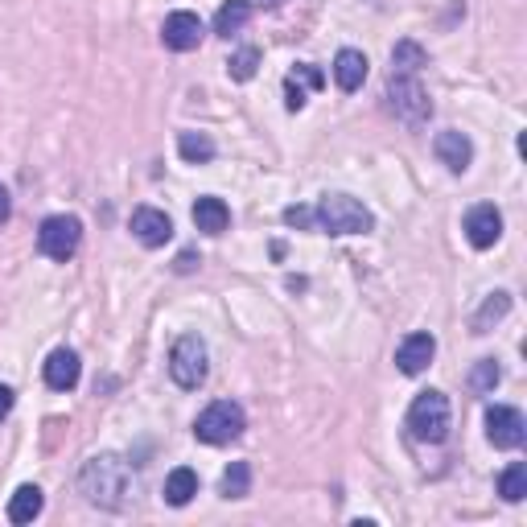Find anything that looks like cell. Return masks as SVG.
<instances>
[{
    "instance_id": "obj_1",
    "label": "cell",
    "mask_w": 527,
    "mask_h": 527,
    "mask_svg": "<svg viewBox=\"0 0 527 527\" xmlns=\"http://www.w3.org/2000/svg\"><path fill=\"white\" fill-rule=\"evenodd\" d=\"M79 490L87 495V503H95L103 511H120L132 499V466L120 453H95L79 470Z\"/></svg>"
},
{
    "instance_id": "obj_2",
    "label": "cell",
    "mask_w": 527,
    "mask_h": 527,
    "mask_svg": "<svg viewBox=\"0 0 527 527\" xmlns=\"http://www.w3.org/2000/svg\"><path fill=\"white\" fill-rule=\"evenodd\" d=\"M313 227L326 235H367L375 227L371 210L350 198V194H326L318 206H313Z\"/></svg>"
},
{
    "instance_id": "obj_3",
    "label": "cell",
    "mask_w": 527,
    "mask_h": 527,
    "mask_svg": "<svg viewBox=\"0 0 527 527\" xmlns=\"http://www.w3.org/2000/svg\"><path fill=\"white\" fill-rule=\"evenodd\" d=\"M449 400L441 396V392H420L416 400H412V408H408V433L416 437V441H429V445H441L445 437H449Z\"/></svg>"
},
{
    "instance_id": "obj_4",
    "label": "cell",
    "mask_w": 527,
    "mask_h": 527,
    "mask_svg": "<svg viewBox=\"0 0 527 527\" xmlns=\"http://www.w3.org/2000/svg\"><path fill=\"white\" fill-rule=\"evenodd\" d=\"M243 429H248V416L235 400H215L194 420V437L206 445H231L243 437Z\"/></svg>"
},
{
    "instance_id": "obj_5",
    "label": "cell",
    "mask_w": 527,
    "mask_h": 527,
    "mask_svg": "<svg viewBox=\"0 0 527 527\" xmlns=\"http://www.w3.org/2000/svg\"><path fill=\"white\" fill-rule=\"evenodd\" d=\"M169 375L186 392H194V388H202V383H206L210 355H206V342L198 334H182L178 342H173V350H169Z\"/></svg>"
},
{
    "instance_id": "obj_6",
    "label": "cell",
    "mask_w": 527,
    "mask_h": 527,
    "mask_svg": "<svg viewBox=\"0 0 527 527\" xmlns=\"http://www.w3.org/2000/svg\"><path fill=\"white\" fill-rule=\"evenodd\" d=\"M388 108L396 112V120H404L408 128L429 124L433 116V99L420 87V75H392L388 79Z\"/></svg>"
},
{
    "instance_id": "obj_7",
    "label": "cell",
    "mask_w": 527,
    "mask_h": 527,
    "mask_svg": "<svg viewBox=\"0 0 527 527\" xmlns=\"http://www.w3.org/2000/svg\"><path fill=\"white\" fill-rule=\"evenodd\" d=\"M79 243H83V223L75 215H50L42 227H38V248L46 260H58L66 264L70 256L79 252Z\"/></svg>"
},
{
    "instance_id": "obj_8",
    "label": "cell",
    "mask_w": 527,
    "mask_h": 527,
    "mask_svg": "<svg viewBox=\"0 0 527 527\" xmlns=\"http://www.w3.org/2000/svg\"><path fill=\"white\" fill-rule=\"evenodd\" d=\"M486 437H490V445H495V449H519L523 437H527L523 412L519 408H507V404L486 408Z\"/></svg>"
},
{
    "instance_id": "obj_9",
    "label": "cell",
    "mask_w": 527,
    "mask_h": 527,
    "mask_svg": "<svg viewBox=\"0 0 527 527\" xmlns=\"http://www.w3.org/2000/svg\"><path fill=\"white\" fill-rule=\"evenodd\" d=\"M202 33H206L202 17H198V13H186V9H178V13H169V17H165V25H161V42H165L169 50L186 54V50H198Z\"/></svg>"
},
{
    "instance_id": "obj_10",
    "label": "cell",
    "mask_w": 527,
    "mask_h": 527,
    "mask_svg": "<svg viewBox=\"0 0 527 527\" xmlns=\"http://www.w3.org/2000/svg\"><path fill=\"white\" fill-rule=\"evenodd\" d=\"M499 235H503V215H499L495 202H482V206H474L470 215H466V239H470V248H478V252L495 248Z\"/></svg>"
},
{
    "instance_id": "obj_11",
    "label": "cell",
    "mask_w": 527,
    "mask_h": 527,
    "mask_svg": "<svg viewBox=\"0 0 527 527\" xmlns=\"http://www.w3.org/2000/svg\"><path fill=\"white\" fill-rule=\"evenodd\" d=\"M433 153H437V161H441L449 173H466V169H470V161H474V145H470V136H466V132H458V128L437 132Z\"/></svg>"
},
{
    "instance_id": "obj_12",
    "label": "cell",
    "mask_w": 527,
    "mask_h": 527,
    "mask_svg": "<svg viewBox=\"0 0 527 527\" xmlns=\"http://www.w3.org/2000/svg\"><path fill=\"white\" fill-rule=\"evenodd\" d=\"M132 235L145 243V248H165L169 235H173V223L157 206H136L132 210Z\"/></svg>"
},
{
    "instance_id": "obj_13",
    "label": "cell",
    "mask_w": 527,
    "mask_h": 527,
    "mask_svg": "<svg viewBox=\"0 0 527 527\" xmlns=\"http://www.w3.org/2000/svg\"><path fill=\"white\" fill-rule=\"evenodd\" d=\"M42 375H46V388L50 392H70L79 383V375H83V363H79V355L70 346H58L54 355L46 359V371Z\"/></svg>"
},
{
    "instance_id": "obj_14",
    "label": "cell",
    "mask_w": 527,
    "mask_h": 527,
    "mask_svg": "<svg viewBox=\"0 0 527 527\" xmlns=\"http://www.w3.org/2000/svg\"><path fill=\"white\" fill-rule=\"evenodd\" d=\"M433 355H437V338L433 334H408L404 342H400V350H396V367L404 371V375H420L429 363H433Z\"/></svg>"
},
{
    "instance_id": "obj_15",
    "label": "cell",
    "mask_w": 527,
    "mask_h": 527,
    "mask_svg": "<svg viewBox=\"0 0 527 527\" xmlns=\"http://www.w3.org/2000/svg\"><path fill=\"white\" fill-rule=\"evenodd\" d=\"M334 83L346 95L359 91L367 83V54L363 50H338V58H334Z\"/></svg>"
},
{
    "instance_id": "obj_16",
    "label": "cell",
    "mask_w": 527,
    "mask_h": 527,
    "mask_svg": "<svg viewBox=\"0 0 527 527\" xmlns=\"http://www.w3.org/2000/svg\"><path fill=\"white\" fill-rule=\"evenodd\" d=\"M194 227L202 235H223L231 227V210L223 198H198L194 202Z\"/></svg>"
},
{
    "instance_id": "obj_17",
    "label": "cell",
    "mask_w": 527,
    "mask_h": 527,
    "mask_svg": "<svg viewBox=\"0 0 527 527\" xmlns=\"http://www.w3.org/2000/svg\"><path fill=\"white\" fill-rule=\"evenodd\" d=\"M42 507H46V499L38 486H17L9 499V523H33L42 515Z\"/></svg>"
},
{
    "instance_id": "obj_18",
    "label": "cell",
    "mask_w": 527,
    "mask_h": 527,
    "mask_svg": "<svg viewBox=\"0 0 527 527\" xmlns=\"http://www.w3.org/2000/svg\"><path fill=\"white\" fill-rule=\"evenodd\" d=\"M194 495H198V474L190 466L169 470V478H165V503L169 507H186Z\"/></svg>"
},
{
    "instance_id": "obj_19",
    "label": "cell",
    "mask_w": 527,
    "mask_h": 527,
    "mask_svg": "<svg viewBox=\"0 0 527 527\" xmlns=\"http://www.w3.org/2000/svg\"><path fill=\"white\" fill-rule=\"evenodd\" d=\"M248 17H252V0H227V5L215 13V33L219 38H231V33H239L248 25Z\"/></svg>"
},
{
    "instance_id": "obj_20",
    "label": "cell",
    "mask_w": 527,
    "mask_h": 527,
    "mask_svg": "<svg viewBox=\"0 0 527 527\" xmlns=\"http://www.w3.org/2000/svg\"><path fill=\"white\" fill-rule=\"evenodd\" d=\"M178 157L190 161V165H206L210 157H215V140H210L206 132H182L178 136Z\"/></svg>"
},
{
    "instance_id": "obj_21",
    "label": "cell",
    "mask_w": 527,
    "mask_h": 527,
    "mask_svg": "<svg viewBox=\"0 0 527 527\" xmlns=\"http://www.w3.org/2000/svg\"><path fill=\"white\" fill-rule=\"evenodd\" d=\"M507 309H511V297L507 293H490L482 301V309L474 313V334H490V326L507 318Z\"/></svg>"
},
{
    "instance_id": "obj_22",
    "label": "cell",
    "mask_w": 527,
    "mask_h": 527,
    "mask_svg": "<svg viewBox=\"0 0 527 527\" xmlns=\"http://www.w3.org/2000/svg\"><path fill=\"white\" fill-rule=\"evenodd\" d=\"M420 66H429V54L416 42H400L392 50V75H420Z\"/></svg>"
},
{
    "instance_id": "obj_23",
    "label": "cell",
    "mask_w": 527,
    "mask_h": 527,
    "mask_svg": "<svg viewBox=\"0 0 527 527\" xmlns=\"http://www.w3.org/2000/svg\"><path fill=\"white\" fill-rule=\"evenodd\" d=\"M219 490H223V499H243V495L252 490V466H248V462H231V466L223 470Z\"/></svg>"
},
{
    "instance_id": "obj_24",
    "label": "cell",
    "mask_w": 527,
    "mask_h": 527,
    "mask_svg": "<svg viewBox=\"0 0 527 527\" xmlns=\"http://www.w3.org/2000/svg\"><path fill=\"white\" fill-rule=\"evenodd\" d=\"M499 495H503L507 503H523V495H527V466H523V462H511V466L499 474Z\"/></svg>"
},
{
    "instance_id": "obj_25",
    "label": "cell",
    "mask_w": 527,
    "mask_h": 527,
    "mask_svg": "<svg viewBox=\"0 0 527 527\" xmlns=\"http://www.w3.org/2000/svg\"><path fill=\"white\" fill-rule=\"evenodd\" d=\"M260 70V50L256 46H243V50H235L231 54V62H227V75L235 79V83H248L252 75Z\"/></svg>"
},
{
    "instance_id": "obj_26",
    "label": "cell",
    "mask_w": 527,
    "mask_h": 527,
    "mask_svg": "<svg viewBox=\"0 0 527 527\" xmlns=\"http://www.w3.org/2000/svg\"><path fill=\"white\" fill-rule=\"evenodd\" d=\"M499 379H503L499 363H495V359H482V363H474V371H470V388H474V392H495Z\"/></svg>"
},
{
    "instance_id": "obj_27",
    "label": "cell",
    "mask_w": 527,
    "mask_h": 527,
    "mask_svg": "<svg viewBox=\"0 0 527 527\" xmlns=\"http://www.w3.org/2000/svg\"><path fill=\"white\" fill-rule=\"evenodd\" d=\"M285 223L289 227H313V206H289L285 210Z\"/></svg>"
},
{
    "instance_id": "obj_28",
    "label": "cell",
    "mask_w": 527,
    "mask_h": 527,
    "mask_svg": "<svg viewBox=\"0 0 527 527\" xmlns=\"http://www.w3.org/2000/svg\"><path fill=\"white\" fill-rule=\"evenodd\" d=\"M9 215H13V198H9V190L0 186V227L9 223Z\"/></svg>"
},
{
    "instance_id": "obj_29",
    "label": "cell",
    "mask_w": 527,
    "mask_h": 527,
    "mask_svg": "<svg viewBox=\"0 0 527 527\" xmlns=\"http://www.w3.org/2000/svg\"><path fill=\"white\" fill-rule=\"evenodd\" d=\"M13 412V388H5V383H0V420H5Z\"/></svg>"
},
{
    "instance_id": "obj_30",
    "label": "cell",
    "mask_w": 527,
    "mask_h": 527,
    "mask_svg": "<svg viewBox=\"0 0 527 527\" xmlns=\"http://www.w3.org/2000/svg\"><path fill=\"white\" fill-rule=\"evenodd\" d=\"M194 268H198V256L194 252H182L178 256V272H194Z\"/></svg>"
},
{
    "instance_id": "obj_31",
    "label": "cell",
    "mask_w": 527,
    "mask_h": 527,
    "mask_svg": "<svg viewBox=\"0 0 527 527\" xmlns=\"http://www.w3.org/2000/svg\"><path fill=\"white\" fill-rule=\"evenodd\" d=\"M252 5H260V9H280L285 0H252Z\"/></svg>"
}]
</instances>
